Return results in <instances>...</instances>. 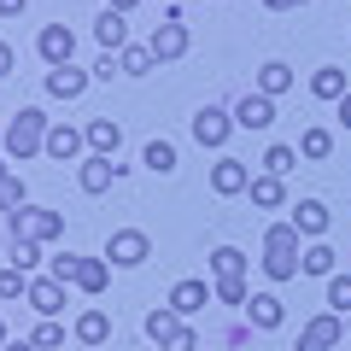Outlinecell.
Wrapping results in <instances>:
<instances>
[{
	"label": "cell",
	"instance_id": "484cf974",
	"mask_svg": "<svg viewBox=\"0 0 351 351\" xmlns=\"http://www.w3.org/2000/svg\"><path fill=\"white\" fill-rule=\"evenodd\" d=\"M82 135H88V147H94V152H106V158H112V152L123 147V129H117L112 117H94V123H88Z\"/></svg>",
	"mask_w": 351,
	"mask_h": 351
},
{
	"label": "cell",
	"instance_id": "277c9868",
	"mask_svg": "<svg viewBox=\"0 0 351 351\" xmlns=\"http://www.w3.org/2000/svg\"><path fill=\"white\" fill-rule=\"evenodd\" d=\"M339 346H346V316L322 311V316H311V322L299 328V346L293 351H339Z\"/></svg>",
	"mask_w": 351,
	"mask_h": 351
},
{
	"label": "cell",
	"instance_id": "9a60e30c",
	"mask_svg": "<svg viewBox=\"0 0 351 351\" xmlns=\"http://www.w3.org/2000/svg\"><path fill=\"white\" fill-rule=\"evenodd\" d=\"M211 299H217V293L205 287V281H176V287H170V311H176V316H193V311H205Z\"/></svg>",
	"mask_w": 351,
	"mask_h": 351
},
{
	"label": "cell",
	"instance_id": "c3c4849f",
	"mask_svg": "<svg viewBox=\"0 0 351 351\" xmlns=\"http://www.w3.org/2000/svg\"><path fill=\"white\" fill-rule=\"evenodd\" d=\"M346 339H351V316H346Z\"/></svg>",
	"mask_w": 351,
	"mask_h": 351
},
{
	"label": "cell",
	"instance_id": "7dc6e473",
	"mask_svg": "<svg viewBox=\"0 0 351 351\" xmlns=\"http://www.w3.org/2000/svg\"><path fill=\"white\" fill-rule=\"evenodd\" d=\"M0 346H6V316H0Z\"/></svg>",
	"mask_w": 351,
	"mask_h": 351
},
{
	"label": "cell",
	"instance_id": "f1b7e54d",
	"mask_svg": "<svg viewBox=\"0 0 351 351\" xmlns=\"http://www.w3.org/2000/svg\"><path fill=\"white\" fill-rule=\"evenodd\" d=\"M328 152H334V135H328L322 123H311L299 135V158H328Z\"/></svg>",
	"mask_w": 351,
	"mask_h": 351
},
{
	"label": "cell",
	"instance_id": "8992f818",
	"mask_svg": "<svg viewBox=\"0 0 351 351\" xmlns=\"http://www.w3.org/2000/svg\"><path fill=\"white\" fill-rule=\"evenodd\" d=\"M234 135V112H223V106H199V112H193V141H199V147H223V141Z\"/></svg>",
	"mask_w": 351,
	"mask_h": 351
},
{
	"label": "cell",
	"instance_id": "8fae6325",
	"mask_svg": "<svg viewBox=\"0 0 351 351\" xmlns=\"http://www.w3.org/2000/svg\"><path fill=\"white\" fill-rule=\"evenodd\" d=\"M211 188L223 193V199H234V193L252 188V170H246L240 158H217V164H211Z\"/></svg>",
	"mask_w": 351,
	"mask_h": 351
},
{
	"label": "cell",
	"instance_id": "d6986e66",
	"mask_svg": "<svg viewBox=\"0 0 351 351\" xmlns=\"http://www.w3.org/2000/svg\"><path fill=\"white\" fill-rule=\"evenodd\" d=\"M293 228L311 234V240H322L328 234V205L322 199H299V205H293Z\"/></svg>",
	"mask_w": 351,
	"mask_h": 351
},
{
	"label": "cell",
	"instance_id": "b9f144b4",
	"mask_svg": "<svg viewBox=\"0 0 351 351\" xmlns=\"http://www.w3.org/2000/svg\"><path fill=\"white\" fill-rule=\"evenodd\" d=\"M12 64H18V53H12V41H0V76H12Z\"/></svg>",
	"mask_w": 351,
	"mask_h": 351
},
{
	"label": "cell",
	"instance_id": "603a6c76",
	"mask_svg": "<svg viewBox=\"0 0 351 351\" xmlns=\"http://www.w3.org/2000/svg\"><path fill=\"white\" fill-rule=\"evenodd\" d=\"M334 263H339V252L316 240V246H304V258H299V276H322V281H328V276H339Z\"/></svg>",
	"mask_w": 351,
	"mask_h": 351
},
{
	"label": "cell",
	"instance_id": "60d3db41",
	"mask_svg": "<svg viewBox=\"0 0 351 351\" xmlns=\"http://www.w3.org/2000/svg\"><path fill=\"white\" fill-rule=\"evenodd\" d=\"M29 12V0H0V18H24Z\"/></svg>",
	"mask_w": 351,
	"mask_h": 351
},
{
	"label": "cell",
	"instance_id": "74e56055",
	"mask_svg": "<svg viewBox=\"0 0 351 351\" xmlns=\"http://www.w3.org/2000/svg\"><path fill=\"white\" fill-rule=\"evenodd\" d=\"M211 293H217L223 304H246V299H252V287H246V281H217Z\"/></svg>",
	"mask_w": 351,
	"mask_h": 351
},
{
	"label": "cell",
	"instance_id": "d6a6232c",
	"mask_svg": "<svg viewBox=\"0 0 351 351\" xmlns=\"http://www.w3.org/2000/svg\"><path fill=\"white\" fill-rule=\"evenodd\" d=\"M117 64H123V76H147L158 59H152V47H123V53H117Z\"/></svg>",
	"mask_w": 351,
	"mask_h": 351
},
{
	"label": "cell",
	"instance_id": "5bb4252c",
	"mask_svg": "<svg viewBox=\"0 0 351 351\" xmlns=\"http://www.w3.org/2000/svg\"><path fill=\"white\" fill-rule=\"evenodd\" d=\"M94 41H100L106 53H123V47H129V18H123V12H112V6H106V12L94 18Z\"/></svg>",
	"mask_w": 351,
	"mask_h": 351
},
{
	"label": "cell",
	"instance_id": "f35d334b",
	"mask_svg": "<svg viewBox=\"0 0 351 351\" xmlns=\"http://www.w3.org/2000/svg\"><path fill=\"white\" fill-rule=\"evenodd\" d=\"M47 276L59 281V287H71V281H76V258H71V252H64V258H53V263H47Z\"/></svg>",
	"mask_w": 351,
	"mask_h": 351
},
{
	"label": "cell",
	"instance_id": "f546056e",
	"mask_svg": "<svg viewBox=\"0 0 351 351\" xmlns=\"http://www.w3.org/2000/svg\"><path fill=\"white\" fill-rule=\"evenodd\" d=\"M141 164H147L152 176H170V170H176V147H170V141H147V152H141Z\"/></svg>",
	"mask_w": 351,
	"mask_h": 351
},
{
	"label": "cell",
	"instance_id": "44dd1931",
	"mask_svg": "<svg viewBox=\"0 0 351 351\" xmlns=\"http://www.w3.org/2000/svg\"><path fill=\"white\" fill-rule=\"evenodd\" d=\"M246 316H252V328L269 334V328H281V316H287V311H281L276 293H252V299H246Z\"/></svg>",
	"mask_w": 351,
	"mask_h": 351
},
{
	"label": "cell",
	"instance_id": "681fc988",
	"mask_svg": "<svg viewBox=\"0 0 351 351\" xmlns=\"http://www.w3.org/2000/svg\"><path fill=\"white\" fill-rule=\"evenodd\" d=\"M82 351H88V346H82Z\"/></svg>",
	"mask_w": 351,
	"mask_h": 351
},
{
	"label": "cell",
	"instance_id": "83f0119b",
	"mask_svg": "<svg viewBox=\"0 0 351 351\" xmlns=\"http://www.w3.org/2000/svg\"><path fill=\"white\" fill-rule=\"evenodd\" d=\"M176 328H182V316H176L170 304H158V311H147V339H152V346H164V339H170Z\"/></svg>",
	"mask_w": 351,
	"mask_h": 351
},
{
	"label": "cell",
	"instance_id": "1f68e13d",
	"mask_svg": "<svg viewBox=\"0 0 351 351\" xmlns=\"http://www.w3.org/2000/svg\"><path fill=\"white\" fill-rule=\"evenodd\" d=\"M0 299H6V304H12V299H29V276H24V269H12V263L0 269Z\"/></svg>",
	"mask_w": 351,
	"mask_h": 351
},
{
	"label": "cell",
	"instance_id": "30bf717a",
	"mask_svg": "<svg viewBox=\"0 0 351 351\" xmlns=\"http://www.w3.org/2000/svg\"><path fill=\"white\" fill-rule=\"evenodd\" d=\"M88 82H94V71H76V64H59V71H47V94H53V100H82Z\"/></svg>",
	"mask_w": 351,
	"mask_h": 351
},
{
	"label": "cell",
	"instance_id": "8d00e7d4",
	"mask_svg": "<svg viewBox=\"0 0 351 351\" xmlns=\"http://www.w3.org/2000/svg\"><path fill=\"white\" fill-rule=\"evenodd\" d=\"M158 351H199V334H193V328H188V322H182V328H176V334H170V339H164V346H158Z\"/></svg>",
	"mask_w": 351,
	"mask_h": 351
},
{
	"label": "cell",
	"instance_id": "3957f363",
	"mask_svg": "<svg viewBox=\"0 0 351 351\" xmlns=\"http://www.w3.org/2000/svg\"><path fill=\"white\" fill-rule=\"evenodd\" d=\"M6 223H12V234L36 240V246H47V240L64 234V211H47V205H24V211H12Z\"/></svg>",
	"mask_w": 351,
	"mask_h": 351
},
{
	"label": "cell",
	"instance_id": "52a82bcc",
	"mask_svg": "<svg viewBox=\"0 0 351 351\" xmlns=\"http://www.w3.org/2000/svg\"><path fill=\"white\" fill-rule=\"evenodd\" d=\"M36 53H41V64H47V71H59V64H71L76 59V36L64 24H47L36 36Z\"/></svg>",
	"mask_w": 351,
	"mask_h": 351
},
{
	"label": "cell",
	"instance_id": "ee69618b",
	"mask_svg": "<svg viewBox=\"0 0 351 351\" xmlns=\"http://www.w3.org/2000/svg\"><path fill=\"white\" fill-rule=\"evenodd\" d=\"M106 6H112V12H123V18H129V12H135V6H141V0H106Z\"/></svg>",
	"mask_w": 351,
	"mask_h": 351
},
{
	"label": "cell",
	"instance_id": "ab89813d",
	"mask_svg": "<svg viewBox=\"0 0 351 351\" xmlns=\"http://www.w3.org/2000/svg\"><path fill=\"white\" fill-rule=\"evenodd\" d=\"M117 71H123V64H117V59H112V53H100V64H94V76H100V82H112V76H117Z\"/></svg>",
	"mask_w": 351,
	"mask_h": 351
},
{
	"label": "cell",
	"instance_id": "e0dca14e",
	"mask_svg": "<svg viewBox=\"0 0 351 351\" xmlns=\"http://www.w3.org/2000/svg\"><path fill=\"white\" fill-rule=\"evenodd\" d=\"M106 281H112V263H106V258H76V281H71L76 293L94 299V293H106Z\"/></svg>",
	"mask_w": 351,
	"mask_h": 351
},
{
	"label": "cell",
	"instance_id": "cb8c5ba5",
	"mask_svg": "<svg viewBox=\"0 0 351 351\" xmlns=\"http://www.w3.org/2000/svg\"><path fill=\"white\" fill-rule=\"evenodd\" d=\"M211 276L217 281H246V252L240 246H217L211 252Z\"/></svg>",
	"mask_w": 351,
	"mask_h": 351
},
{
	"label": "cell",
	"instance_id": "bcb514c9",
	"mask_svg": "<svg viewBox=\"0 0 351 351\" xmlns=\"http://www.w3.org/2000/svg\"><path fill=\"white\" fill-rule=\"evenodd\" d=\"M339 123L351 129V94H346V100H339Z\"/></svg>",
	"mask_w": 351,
	"mask_h": 351
},
{
	"label": "cell",
	"instance_id": "d4e9b609",
	"mask_svg": "<svg viewBox=\"0 0 351 351\" xmlns=\"http://www.w3.org/2000/svg\"><path fill=\"white\" fill-rule=\"evenodd\" d=\"M29 205V193H24V176L12 170V164H0V211L12 217V211H24Z\"/></svg>",
	"mask_w": 351,
	"mask_h": 351
},
{
	"label": "cell",
	"instance_id": "836d02e7",
	"mask_svg": "<svg viewBox=\"0 0 351 351\" xmlns=\"http://www.w3.org/2000/svg\"><path fill=\"white\" fill-rule=\"evenodd\" d=\"M293 164H299V147H269L263 152V176H287Z\"/></svg>",
	"mask_w": 351,
	"mask_h": 351
},
{
	"label": "cell",
	"instance_id": "7402d4cb",
	"mask_svg": "<svg viewBox=\"0 0 351 351\" xmlns=\"http://www.w3.org/2000/svg\"><path fill=\"white\" fill-rule=\"evenodd\" d=\"M252 205H258V211H281V205H287V188H281V176H252Z\"/></svg>",
	"mask_w": 351,
	"mask_h": 351
},
{
	"label": "cell",
	"instance_id": "6da1fadb",
	"mask_svg": "<svg viewBox=\"0 0 351 351\" xmlns=\"http://www.w3.org/2000/svg\"><path fill=\"white\" fill-rule=\"evenodd\" d=\"M299 258H304V246H299V228L293 223H269L263 228V276L269 281H293L299 276Z\"/></svg>",
	"mask_w": 351,
	"mask_h": 351
},
{
	"label": "cell",
	"instance_id": "ac0fdd59",
	"mask_svg": "<svg viewBox=\"0 0 351 351\" xmlns=\"http://www.w3.org/2000/svg\"><path fill=\"white\" fill-rule=\"evenodd\" d=\"M106 339H112V316H106V311H82V316H76V346L100 351Z\"/></svg>",
	"mask_w": 351,
	"mask_h": 351
},
{
	"label": "cell",
	"instance_id": "2e32d148",
	"mask_svg": "<svg viewBox=\"0 0 351 351\" xmlns=\"http://www.w3.org/2000/svg\"><path fill=\"white\" fill-rule=\"evenodd\" d=\"M29 311H36L41 316V322H53V316H59L64 311V287H59V281H29Z\"/></svg>",
	"mask_w": 351,
	"mask_h": 351
},
{
	"label": "cell",
	"instance_id": "9c48e42d",
	"mask_svg": "<svg viewBox=\"0 0 351 351\" xmlns=\"http://www.w3.org/2000/svg\"><path fill=\"white\" fill-rule=\"evenodd\" d=\"M147 47H152V59H158V64H176L182 53H188V24H158Z\"/></svg>",
	"mask_w": 351,
	"mask_h": 351
},
{
	"label": "cell",
	"instance_id": "ba28073f",
	"mask_svg": "<svg viewBox=\"0 0 351 351\" xmlns=\"http://www.w3.org/2000/svg\"><path fill=\"white\" fill-rule=\"evenodd\" d=\"M117 176H123V164H112L106 152H88V158H82V170H76V182H82V193H106V188L117 182Z\"/></svg>",
	"mask_w": 351,
	"mask_h": 351
},
{
	"label": "cell",
	"instance_id": "4fadbf2b",
	"mask_svg": "<svg viewBox=\"0 0 351 351\" xmlns=\"http://www.w3.org/2000/svg\"><path fill=\"white\" fill-rule=\"evenodd\" d=\"M269 123H276V100L269 94H246L234 106V129H269Z\"/></svg>",
	"mask_w": 351,
	"mask_h": 351
},
{
	"label": "cell",
	"instance_id": "7bdbcfd3",
	"mask_svg": "<svg viewBox=\"0 0 351 351\" xmlns=\"http://www.w3.org/2000/svg\"><path fill=\"white\" fill-rule=\"evenodd\" d=\"M269 12H293V6H311V0H263Z\"/></svg>",
	"mask_w": 351,
	"mask_h": 351
},
{
	"label": "cell",
	"instance_id": "4316f807",
	"mask_svg": "<svg viewBox=\"0 0 351 351\" xmlns=\"http://www.w3.org/2000/svg\"><path fill=\"white\" fill-rule=\"evenodd\" d=\"M293 88V64H281V59H269L258 71V94H269V100H276V94H287Z\"/></svg>",
	"mask_w": 351,
	"mask_h": 351
},
{
	"label": "cell",
	"instance_id": "f6af8a7d",
	"mask_svg": "<svg viewBox=\"0 0 351 351\" xmlns=\"http://www.w3.org/2000/svg\"><path fill=\"white\" fill-rule=\"evenodd\" d=\"M0 351H36V339H6Z\"/></svg>",
	"mask_w": 351,
	"mask_h": 351
},
{
	"label": "cell",
	"instance_id": "d590c367",
	"mask_svg": "<svg viewBox=\"0 0 351 351\" xmlns=\"http://www.w3.org/2000/svg\"><path fill=\"white\" fill-rule=\"evenodd\" d=\"M29 339H36V351H59V346H64V328H59V322H41Z\"/></svg>",
	"mask_w": 351,
	"mask_h": 351
},
{
	"label": "cell",
	"instance_id": "7c38bea8",
	"mask_svg": "<svg viewBox=\"0 0 351 351\" xmlns=\"http://www.w3.org/2000/svg\"><path fill=\"white\" fill-rule=\"evenodd\" d=\"M82 147H88V135H82V129H71V123H53V129H47V158L76 164V158H82Z\"/></svg>",
	"mask_w": 351,
	"mask_h": 351
},
{
	"label": "cell",
	"instance_id": "7a4b0ae2",
	"mask_svg": "<svg viewBox=\"0 0 351 351\" xmlns=\"http://www.w3.org/2000/svg\"><path fill=\"white\" fill-rule=\"evenodd\" d=\"M47 112H41V106H24V112L12 117V123H6V152H12V164H24V158H36V152H47Z\"/></svg>",
	"mask_w": 351,
	"mask_h": 351
},
{
	"label": "cell",
	"instance_id": "e575fe53",
	"mask_svg": "<svg viewBox=\"0 0 351 351\" xmlns=\"http://www.w3.org/2000/svg\"><path fill=\"white\" fill-rule=\"evenodd\" d=\"M328 304L334 316H351V276H328Z\"/></svg>",
	"mask_w": 351,
	"mask_h": 351
},
{
	"label": "cell",
	"instance_id": "4dcf8cb0",
	"mask_svg": "<svg viewBox=\"0 0 351 351\" xmlns=\"http://www.w3.org/2000/svg\"><path fill=\"white\" fill-rule=\"evenodd\" d=\"M6 258H12V269H29V263H41V246L24 240V234H12V240H6Z\"/></svg>",
	"mask_w": 351,
	"mask_h": 351
},
{
	"label": "cell",
	"instance_id": "ffe728a7",
	"mask_svg": "<svg viewBox=\"0 0 351 351\" xmlns=\"http://www.w3.org/2000/svg\"><path fill=\"white\" fill-rule=\"evenodd\" d=\"M311 94H316V100H346V94H351V82H346V71H339V64H322V71H316L311 76Z\"/></svg>",
	"mask_w": 351,
	"mask_h": 351
},
{
	"label": "cell",
	"instance_id": "5b68a950",
	"mask_svg": "<svg viewBox=\"0 0 351 351\" xmlns=\"http://www.w3.org/2000/svg\"><path fill=\"white\" fill-rule=\"evenodd\" d=\"M147 258H152V240L141 234V228H117V234L106 240V263H112V269H141Z\"/></svg>",
	"mask_w": 351,
	"mask_h": 351
}]
</instances>
